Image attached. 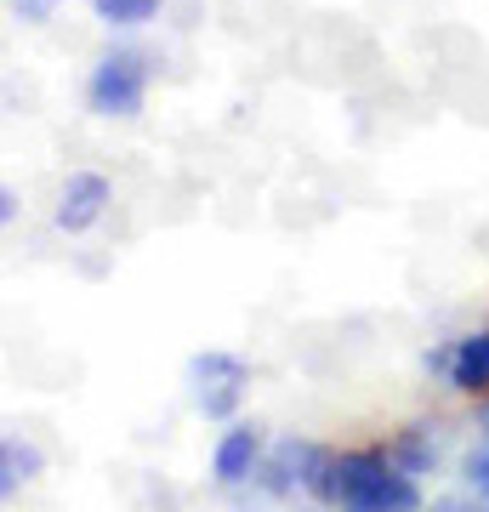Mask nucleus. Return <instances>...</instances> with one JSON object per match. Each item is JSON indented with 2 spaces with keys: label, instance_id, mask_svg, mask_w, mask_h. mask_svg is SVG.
<instances>
[{
  "label": "nucleus",
  "instance_id": "1",
  "mask_svg": "<svg viewBox=\"0 0 489 512\" xmlns=\"http://www.w3.org/2000/svg\"><path fill=\"white\" fill-rule=\"evenodd\" d=\"M319 501L342 512H416L421 507V490L416 478L399 473L387 456L376 450H353V456H325V467L313 473L308 484Z\"/></svg>",
  "mask_w": 489,
  "mask_h": 512
},
{
  "label": "nucleus",
  "instance_id": "2",
  "mask_svg": "<svg viewBox=\"0 0 489 512\" xmlns=\"http://www.w3.org/2000/svg\"><path fill=\"white\" fill-rule=\"evenodd\" d=\"M148 97V63L143 52H131V46H114V52L97 57V69L86 80V103L91 114H137Z\"/></svg>",
  "mask_w": 489,
  "mask_h": 512
},
{
  "label": "nucleus",
  "instance_id": "3",
  "mask_svg": "<svg viewBox=\"0 0 489 512\" xmlns=\"http://www.w3.org/2000/svg\"><path fill=\"white\" fill-rule=\"evenodd\" d=\"M188 376H194V393H200L205 416H234L239 387H245V359H234V353H200L188 365Z\"/></svg>",
  "mask_w": 489,
  "mask_h": 512
},
{
  "label": "nucleus",
  "instance_id": "4",
  "mask_svg": "<svg viewBox=\"0 0 489 512\" xmlns=\"http://www.w3.org/2000/svg\"><path fill=\"white\" fill-rule=\"evenodd\" d=\"M109 177H103V171H69V183L57 188V228H63V234H86L91 222L103 217V211H109Z\"/></svg>",
  "mask_w": 489,
  "mask_h": 512
},
{
  "label": "nucleus",
  "instance_id": "5",
  "mask_svg": "<svg viewBox=\"0 0 489 512\" xmlns=\"http://www.w3.org/2000/svg\"><path fill=\"white\" fill-rule=\"evenodd\" d=\"M256 456H262V433H256L251 421H234L228 433L217 439V456H211V473L222 484H239V478L256 473Z\"/></svg>",
  "mask_w": 489,
  "mask_h": 512
},
{
  "label": "nucleus",
  "instance_id": "6",
  "mask_svg": "<svg viewBox=\"0 0 489 512\" xmlns=\"http://www.w3.org/2000/svg\"><path fill=\"white\" fill-rule=\"evenodd\" d=\"M450 382L461 387V393H484V387H489V330H472V336L455 342Z\"/></svg>",
  "mask_w": 489,
  "mask_h": 512
},
{
  "label": "nucleus",
  "instance_id": "7",
  "mask_svg": "<svg viewBox=\"0 0 489 512\" xmlns=\"http://www.w3.org/2000/svg\"><path fill=\"white\" fill-rule=\"evenodd\" d=\"M40 473V450L23 439H0V495H12L18 484Z\"/></svg>",
  "mask_w": 489,
  "mask_h": 512
},
{
  "label": "nucleus",
  "instance_id": "8",
  "mask_svg": "<svg viewBox=\"0 0 489 512\" xmlns=\"http://www.w3.org/2000/svg\"><path fill=\"white\" fill-rule=\"evenodd\" d=\"M91 12L109 23V29H137L160 12V0H91Z\"/></svg>",
  "mask_w": 489,
  "mask_h": 512
},
{
  "label": "nucleus",
  "instance_id": "9",
  "mask_svg": "<svg viewBox=\"0 0 489 512\" xmlns=\"http://www.w3.org/2000/svg\"><path fill=\"white\" fill-rule=\"evenodd\" d=\"M387 461H393V467H399V473H427V467H433L438 461V444H427L421 439V433H404V439H393V450H387Z\"/></svg>",
  "mask_w": 489,
  "mask_h": 512
},
{
  "label": "nucleus",
  "instance_id": "10",
  "mask_svg": "<svg viewBox=\"0 0 489 512\" xmlns=\"http://www.w3.org/2000/svg\"><path fill=\"white\" fill-rule=\"evenodd\" d=\"M12 12H18L23 23H46L57 12V0H12Z\"/></svg>",
  "mask_w": 489,
  "mask_h": 512
},
{
  "label": "nucleus",
  "instance_id": "11",
  "mask_svg": "<svg viewBox=\"0 0 489 512\" xmlns=\"http://www.w3.org/2000/svg\"><path fill=\"white\" fill-rule=\"evenodd\" d=\"M467 478L489 495V450H472V456H467Z\"/></svg>",
  "mask_w": 489,
  "mask_h": 512
},
{
  "label": "nucleus",
  "instance_id": "12",
  "mask_svg": "<svg viewBox=\"0 0 489 512\" xmlns=\"http://www.w3.org/2000/svg\"><path fill=\"white\" fill-rule=\"evenodd\" d=\"M433 512H478V507H467V501H438Z\"/></svg>",
  "mask_w": 489,
  "mask_h": 512
},
{
  "label": "nucleus",
  "instance_id": "13",
  "mask_svg": "<svg viewBox=\"0 0 489 512\" xmlns=\"http://www.w3.org/2000/svg\"><path fill=\"white\" fill-rule=\"evenodd\" d=\"M484 427H489V404H484Z\"/></svg>",
  "mask_w": 489,
  "mask_h": 512
}]
</instances>
